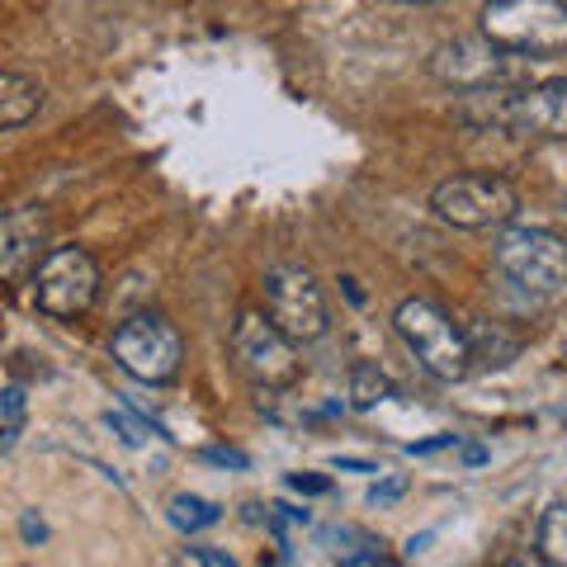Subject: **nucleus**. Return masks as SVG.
I'll return each instance as SVG.
<instances>
[{"label":"nucleus","instance_id":"bb28decb","mask_svg":"<svg viewBox=\"0 0 567 567\" xmlns=\"http://www.w3.org/2000/svg\"><path fill=\"white\" fill-rule=\"evenodd\" d=\"M502 567H544V563H539L535 554H511V558H506Z\"/></svg>","mask_w":567,"mask_h":567},{"label":"nucleus","instance_id":"6e6552de","mask_svg":"<svg viewBox=\"0 0 567 567\" xmlns=\"http://www.w3.org/2000/svg\"><path fill=\"white\" fill-rule=\"evenodd\" d=\"M233 360L246 383H256L260 393H284L303 374L298 346L284 336L260 308H241L233 322Z\"/></svg>","mask_w":567,"mask_h":567},{"label":"nucleus","instance_id":"6ab92c4d","mask_svg":"<svg viewBox=\"0 0 567 567\" xmlns=\"http://www.w3.org/2000/svg\"><path fill=\"white\" fill-rule=\"evenodd\" d=\"M289 487L303 492V496H327L331 492V477H322V473H289Z\"/></svg>","mask_w":567,"mask_h":567},{"label":"nucleus","instance_id":"39448f33","mask_svg":"<svg viewBox=\"0 0 567 567\" xmlns=\"http://www.w3.org/2000/svg\"><path fill=\"white\" fill-rule=\"evenodd\" d=\"M393 331L402 336V346L416 354V364L440 383H458L468 379V346H464V327L454 317L431 303V298H402L393 312Z\"/></svg>","mask_w":567,"mask_h":567},{"label":"nucleus","instance_id":"1a4fd4ad","mask_svg":"<svg viewBox=\"0 0 567 567\" xmlns=\"http://www.w3.org/2000/svg\"><path fill=\"white\" fill-rule=\"evenodd\" d=\"M260 289H265L260 312L270 317L293 346H312L327 336L331 308H327V293L312 270H303V265H275V270H265Z\"/></svg>","mask_w":567,"mask_h":567},{"label":"nucleus","instance_id":"f3484780","mask_svg":"<svg viewBox=\"0 0 567 567\" xmlns=\"http://www.w3.org/2000/svg\"><path fill=\"white\" fill-rule=\"evenodd\" d=\"M189 558L199 563V567H241L233 554H227V548H213V544H194V548H189Z\"/></svg>","mask_w":567,"mask_h":567},{"label":"nucleus","instance_id":"9d476101","mask_svg":"<svg viewBox=\"0 0 567 567\" xmlns=\"http://www.w3.org/2000/svg\"><path fill=\"white\" fill-rule=\"evenodd\" d=\"M114 364L123 369L128 379L137 383H171L181 374V360H185V341L162 312H133L114 327V341H110Z\"/></svg>","mask_w":567,"mask_h":567},{"label":"nucleus","instance_id":"393cba45","mask_svg":"<svg viewBox=\"0 0 567 567\" xmlns=\"http://www.w3.org/2000/svg\"><path fill=\"white\" fill-rule=\"evenodd\" d=\"M336 468H350V473H379L374 464H364V458H336Z\"/></svg>","mask_w":567,"mask_h":567},{"label":"nucleus","instance_id":"f03ea898","mask_svg":"<svg viewBox=\"0 0 567 567\" xmlns=\"http://www.w3.org/2000/svg\"><path fill=\"white\" fill-rule=\"evenodd\" d=\"M477 24V33L511 58H558L567 48L563 0H487Z\"/></svg>","mask_w":567,"mask_h":567},{"label":"nucleus","instance_id":"b1692460","mask_svg":"<svg viewBox=\"0 0 567 567\" xmlns=\"http://www.w3.org/2000/svg\"><path fill=\"white\" fill-rule=\"evenodd\" d=\"M454 445V435H435V440H421V445H412V454H431V450H445Z\"/></svg>","mask_w":567,"mask_h":567},{"label":"nucleus","instance_id":"7ed1b4c3","mask_svg":"<svg viewBox=\"0 0 567 567\" xmlns=\"http://www.w3.org/2000/svg\"><path fill=\"white\" fill-rule=\"evenodd\" d=\"M529 62L539 58H511L496 43H487L483 33H464V39H450L431 52L425 71L445 85V91H458V95H473V91H492V85H529V81H548V76H535Z\"/></svg>","mask_w":567,"mask_h":567},{"label":"nucleus","instance_id":"9b49d317","mask_svg":"<svg viewBox=\"0 0 567 567\" xmlns=\"http://www.w3.org/2000/svg\"><path fill=\"white\" fill-rule=\"evenodd\" d=\"M39 246H43V218L33 208L20 213H0V284L20 279L24 270L39 265Z\"/></svg>","mask_w":567,"mask_h":567},{"label":"nucleus","instance_id":"2eb2a0df","mask_svg":"<svg viewBox=\"0 0 567 567\" xmlns=\"http://www.w3.org/2000/svg\"><path fill=\"white\" fill-rule=\"evenodd\" d=\"M171 520L194 535V529L218 525V520H223V511L213 506V502H204V496H189V492H181V496H171Z\"/></svg>","mask_w":567,"mask_h":567},{"label":"nucleus","instance_id":"aec40b11","mask_svg":"<svg viewBox=\"0 0 567 567\" xmlns=\"http://www.w3.org/2000/svg\"><path fill=\"white\" fill-rule=\"evenodd\" d=\"M341 567H383V554H374V544H369V548H350V554L341 558Z\"/></svg>","mask_w":567,"mask_h":567},{"label":"nucleus","instance_id":"dca6fc26","mask_svg":"<svg viewBox=\"0 0 567 567\" xmlns=\"http://www.w3.org/2000/svg\"><path fill=\"white\" fill-rule=\"evenodd\" d=\"M388 393H393V383H388L374 364H354V369H350V402L360 406V412L379 406Z\"/></svg>","mask_w":567,"mask_h":567},{"label":"nucleus","instance_id":"20e7f679","mask_svg":"<svg viewBox=\"0 0 567 567\" xmlns=\"http://www.w3.org/2000/svg\"><path fill=\"white\" fill-rule=\"evenodd\" d=\"M496 270L520 293L539 298V303H558L567 289V246L548 227H502L492 246Z\"/></svg>","mask_w":567,"mask_h":567},{"label":"nucleus","instance_id":"cd10ccee","mask_svg":"<svg viewBox=\"0 0 567 567\" xmlns=\"http://www.w3.org/2000/svg\"><path fill=\"white\" fill-rule=\"evenodd\" d=\"M464 458H468V464H487V450H477V445H468V450H464Z\"/></svg>","mask_w":567,"mask_h":567},{"label":"nucleus","instance_id":"c85d7f7f","mask_svg":"<svg viewBox=\"0 0 567 567\" xmlns=\"http://www.w3.org/2000/svg\"><path fill=\"white\" fill-rule=\"evenodd\" d=\"M402 6H440V0H402Z\"/></svg>","mask_w":567,"mask_h":567},{"label":"nucleus","instance_id":"f8f14e48","mask_svg":"<svg viewBox=\"0 0 567 567\" xmlns=\"http://www.w3.org/2000/svg\"><path fill=\"white\" fill-rule=\"evenodd\" d=\"M464 346H468V364L506 369V364H516V354H520V336L506 322H496V317H477V322L464 327Z\"/></svg>","mask_w":567,"mask_h":567},{"label":"nucleus","instance_id":"a211bd4d","mask_svg":"<svg viewBox=\"0 0 567 567\" xmlns=\"http://www.w3.org/2000/svg\"><path fill=\"white\" fill-rule=\"evenodd\" d=\"M402 492H406V477L402 473L398 477H383V483L369 487V506H388V502H398Z\"/></svg>","mask_w":567,"mask_h":567},{"label":"nucleus","instance_id":"423d86ee","mask_svg":"<svg viewBox=\"0 0 567 567\" xmlns=\"http://www.w3.org/2000/svg\"><path fill=\"white\" fill-rule=\"evenodd\" d=\"M431 208L440 223L464 227V233H483V227H502L516 218L520 189L496 171H464L431 189Z\"/></svg>","mask_w":567,"mask_h":567},{"label":"nucleus","instance_id":"0eeeda50","mask_svg":"<svg viewBox=\"0 0 567 567\" xmlns=\"http://www.w3.org/2000/svg\"><path fill=\"white\" fill-rule=\"evenodd\" d=\"M100 298V260L85 246H48L33 265V303L58 322H76Z\"/></svg>","mask_w":567,"mask_h":567},{"label":"nucleus","instance_id":"4be33fe9","mask_svg":"<svg viewBox=\"0 0 567 567\" xmlns=\"http://www.w3.org/2000/svg\"><path fill=\"white\" fill-rule=\"evenodd\" d=\"M204 458H208V464H227V468H246V464H251L241 450H204Z\"/></svg>","mask_w":567,"mask_h":567},{"label":"nucleus","instance_id":"4468645a","mask_svg":"<svg viewBox=\"0 0 567 567\" xmlns=\"http://www.w3.org/2000/svg\"><path fill=\"white\" fill-rule=\"evenodd\" d=\"M535 558H539L544 567H567V506H563V502H554V506L544 511Z\"/></svg>","mask_w":567,"mask_h":567},{"label":"nucleus","instance_id":"ddd939ff","mask_svg":"<svg viewBox=\"0 0 567 567\" xmlns=\"http://www.w3.org/2000/svg\"><path fill=\"white\" fill-rule=\"evenodd\" d=\"M43 110V85L24 71H0V133L24 128Z\"/></svg>","mask_w":567,"mask_h":567},{"label":"nucleus","instance_id":"5701e85b","mask_svg":"<svg viewBox=\"0 0 567 567\" xmlns=\"http://www.w3.org/2000/svg\"><path fill=\"white\" fill-rule=\"evenodd\" d=\"M20 529H24V539H29V544H39V539H48V525H43L39 516H33V511H29V516L20 520Z\"/></svg>","mask_w":567,"mask_h":567},{"label":"nucleus","instance_id":"f257e3e1","mask_svg":"<svg viewBox=\"0 0 567 567\" xmlns=\"http://www.w3.org/2000/svg\"><path fill=\"white\" fill-rule=\"evenodd\" d=\"M458 123L477 133H520L558 142L567 133V81H529V85H492V91H473L458 100Z\"/></svg>","mask_w":567,"mask_h":567},{"label":"nucleus","instance_id":"412c9836","mask_svg":"<svg viewBox=\"0 0 567 567\" xmlns=\"http://www.w3.org/2000/svg\"><path fill=\"white\" fill-rule=\"evenodd\" d=\"M110 425H114V431H118L123 440H128V445H142V440H147V435H142V425H133L123 412H110Z\"/></svg>","mask_w":567,"mask_h":567},{"label":"nucleus","instance_id":"a878e982","mask_svg":"<svg viewBox=\"0 0 567 567\" xmlns=\"http://www.w3.org/2000/svg\"><path fill=\"white\" fill-rule=\"evenodd\" d=\"M20 406H24V398H20V388H10V393H6V416L14 421V416H20Z\"/></svg>","mask_w":567,"mask_h":567}]
</instances>
